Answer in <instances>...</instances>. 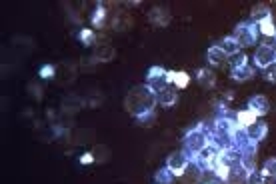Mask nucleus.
<instances>
[{
    "instance_id": "20",
    "label": "nucleus",
    "mask_w": 276,
    "mask_h": 184,
    "mask_svg": "<svg viewBox=\"0 0 276 184\" xmlns=\"http://www.w3.org/2000/svg\"><path fill=\"white\" fill-rule=\"evenodd\" d=\"M258 34H262L266 38H276V20L272 16H268L266 20L258 22Z\"/></svg>"
},
{
    "instance_id": "32",
    "label": "nucleus",
    "mask_w": 276,
    "mask_h": 184,
    "mask_svg": "<svg viewBox=\"0 0 276 184\" xmlns=\"http://www.w3.org/2000/svg\"><path fill=\"white\" fill-rule=\"evenodd\" d=\"M264 78L268 82H276V62H272L268 68H264Z\"/></svg>"
},
{
    "instance_id": "19",
    "label": "nucleus",
    "mask_w": 276,
    "mask_h": 184,
    "mask_svg": "<svg viewBox=\"0 0 276 184\" xmlns=\"http://www.w3.org/2000/svg\"><path fill=\"white\" fill-rule=\"evenodd\" d=\"M56 68L62 70V74H56V78H58L62 84H66V82H72V80H74V76H76V66H74L72 62H62V64H58Z\"/></svg>"
},
{
    "instance_id": "24",
    "label": "nucleus",
    "mask_w": 276,
    "mask_h": 184,
    "mask_svg": "<svg viewBox=\"0 0 276 184\" xmlns=\"http://www.w3.org/2000/svg\"><path fill=\"white\" fill-rule=\"evenodd\" d=\"M172 84L176 86V88H186L188 84H190V74L188 72H184V70H174V74H172Z\"/></svg>"
},
{
    "instance_id": "16",
    "label": "nucleus",
    "mask_w": 276,
    "mask_h": 184,
    "mask_svg": "<svg viewBox=\"0 0 276 184\" xmlns=\"http://www.w3.org/2000/svg\"><path fill=\"white\" fill-rule=\"evenodd\" d=\"M234 120H236V124H238L240 128H244V130H246V128H250V126H252L254 122H258V116L254 114L252 110H248V108H246V110H238V112L234 114Z\"/></svg>"
},
{
    "instance_id": "17",
    "label": "nucleus",
    "mask_w": 276,
    "mask_h": 184,
    "mask_svg": "<svg viewBox=\"0 0 276 184\" xmlns=\"http://www.w3.org/2000/svg\"><path fill=\"white\" fill-rule=\"evenodd\" d=\"M268 16H272V12H270V6L266 4V2H260V4H254L252 10H250V20L252 22H262V20H266Z\"/></svg>"
},
{
    "instance_id": "15",
    "label": "nucleus",
    "mask_w": 276,
    "mask_h": 184,
    "mask_svg": "<svg viewBox=\"0 0 276 184\" xmlns=\"http://www.w3.org/2000/svg\"><path fill=\"white\" fill-rule=\"evenodd\" d=\"M110 24H112V28H114V30H118V32H124V30H128V28L132 26V18L128 16V12L118 10L114 16H112Z\"/></svg>"
},
{
    "instance_id": "21",
    "label": "nucleus",
    "mask_w": 276,
    "mask_h": 184,
    "mask_svg": "<svg viewBox=\"0 0 276 184\" xmlns=\"http://www.w3.org/2000/svg\"><path fill=\"white\" fill-rule=\"evenodd\" d=\"M196 80H198V84L202 88H212L214 82H216V76H214V72L210 68H200L198 74H196Z\"/></svg>"
},
{
    "instance_id": "1",
    "label": "nucleus",
    "mask_w": 276,
    "mask_h": 184,
    "mask_svg": "<svg viewBox=\"0 0 276 184\" xmlns=\"http://www.w3.org/2000/svg\"><path fill=\"white\" fill-rule=\"evenodd\" d=\"M158 104L156 94L148 86H132L126 98H124V108L128 114H132L138 122H146L148 118H154V106Z\"/></svg>"
},
{
    "instance_id": "3",
    "label": "nucleus",
    "mask_w": 276,
    "mask_h": 184,
    "mask_svg": "<svg viewBox=\"0 0 276 184\" xmlns=\"http://www.w3.org/2000/svg\"><path fill=\"white\" fill-rule=\"evenodd\" d=\"M172 74H174V70H164L162 66H152L146 72V86L154 94H158L166 86H174L172 84Z\"/></svg>"
},
{
    "instance_id": "23",
    "label": "nucleus",
    "mask_w": 276,
    "mask_h": 184,
    "mask_svg": "<svg viewBox=\"0 0 276 184\" xmlns=\"http://www.w3.org/2000/svg\"><path fill=\"white\" fill-rule=\"evenodd\" d=\"M218 46H220V48H222V50H224L228 56H236V54L240 52V46H238V42H236L232 36H226V38H222Z\"/></svg>"
},
{
    "instance_id": "34",
    "label": "nucleus",
    "mask_w": 276,
    "mask_h": 184,
    "mask_svg": "<svg viewBox=\"0 0 276 184\" xmlns=\"http://www.w3.org/2000/svg\"><path fill=\"white\" fill-rule=\"evenodd\" d=\"M260 184H276V176H264V174H262Z\"/></svg>"
},
{
    "instance_id": "29",
    "label": "nucleus",
    "mask_w": 276,
    "mask_h": 184,
    "mask_svg": "<svg viewBox=\"0 0 276 184\" xmlns=\"http://www.w3.org/2000/svg\"><path fill=\"white\" fill-rule=\"evenodd\" d=\"M94 130H78L76 132V138H74V144H86L92 138Z\"/></svg>"
},
{
    "instance_id": "28",
    "label": "nucleus",
    "mask_w": 276,
    "mask_h": 184,
    "mask_svg": "<svg viewBox=\"0 0 276 184\" xmlns=\"http://www.w3.org/2000/svg\"><path fill=\"white\" fill-rule=\"evenodd\" d=\"M262 174L264 176H276V156L268 158V160L262 164Z\"/></svg>"
},
{
    "instance_id": "13",
    "label": "nucleus",
    "mask_w": 276,
    "mask_h": 184,
    "mask_svg": "<svg viewBox=\"0 0 276 184\" xmlns=\"http://www.w3.org/2000/svg\"><path fill=\"white\" fill-rule=\"evenodd\" d=\"M246 132H248V138L252 140L254 144H258L260 140H264L266 134H268V124L258 120V122H254L250 128H246Z\"/></svg>"
},
{
    "instance_id": "10",
    "label": "nucleus",
    "mask_w": 276,
    "mask_h": 184,
    "mask_svg": "<svg viewBox=\"0 0 276 184\" xmlns=\"http://www.w3.org/2000/svg\"><path fill=\"white\" fill-rule=\"evenodd\" d=\"M248 110H252L258 118H260V116H264L268 110H270L268 98H266V96H262V94H254L252 98L248 100Z\"/></svg>"
},
{
    "instance_id": "7",
    "label": "nucleus",
    "mask_w": 276,
    "mask_h": 184,
    "mask_svg": "<svg viewBox=\"0 0 276 184\" xmlns=\"http://www.w3.org/2000/svg\"><path fill=\"white\" fill-rule=\"evenodd\" d=\"M272 62H276V50L272 44H260L254 52V64L258 68H268Z\"/></svg>"
},
{
    "instance_id": "14",
    "label": "nucleus",
    "mask_w": 276,
    "mask_h": 184,
    "mask_svg": "<svg viewBox=\"0 0 276 184\" xmlns=\"http://www.w3.org/2000/svg\"><path fill=\"white\" fill-rule=\"evenodd\" d=\"M176 98H178V94H176V86H166L164 90L156 94L158 104H160V106H166V108L174 106V104H176Z\"/></svg>"
},
{
    "instance_id": "18",
    "label": "nucleus",
    "mask_w": 276,
    "mask_h": 184,
    "mask_svg": "<svg viewBox=\"0 0 276 184\" xmlns=\"http://www.w3.org/2000/svg\"><path fill=\"white\" fill-rule=\"evenodd\" d=\"M106 16H108V8L104 6V4H98L96 8H94V12H92L90 16V22L94 28H102V26H106Z\"/></svg>"
},
{
    "instance_id": "27",
    "label": "nucleus",
    "mask_w": 276,
    "mask_h": 184,
    "mask_svg": "<svg viewBox=\"0 0 276 184\" xmlns=\"http://www.w3.org/2000/svg\"><path fill=\"white\" fill-rule=\"evenodd\" d=\"M92 154H94V160H98V162L110 160V148H108V146H104V144L96 146V148L92 150Z\"/></svg>"
},
{
    "instance_id": "4",
    "label": "nucleus",
    "mask_w": 276,
    "mask_h": 184,
    "mask_svg": "<svg viewBox=\"0 0 276 184\" xmlns=\"http://www.w3.org/2000/svg\"><path fill=\"white\" fill-rule=\"evenodd\" d=\"M232 38L238 42L240 48H246V46H252L258 38V24L252 20H246V22H240L234 32H232Z\"/></svg>"
},
{
    "instance_id": "33",
    "label": "nucleus",
    "mask_w": 276,
    "mask_h": 184,
    "mask_svg": "<svg viewBox=\"0 0 276 184\" xmlns=\"http://www.w3.org/2000/svg\"><path fill=\"white\" fill-rule=\"evenodd\" d=\"M90 162H94V154L92 152H86V154L80 156V164H90Z\"/></svg>"
},
{
    "instance_id": "26",
    "label": "nucleus",
    "mask_w": 276,
    "mask_h": 184,
    "mask_svg": "<svg viewBox=\"0 0 276 184\" xmlns=\"http://www.w3.org/2000/svg\"><path fill=\"white\" fill-rule=\"evenodd\" d=\"M176 176L168 170V168H160V170H156V174H154V180H156V184H172V180H174Z\"/></svg>"
},
{
    "instance_id": "12",
    "label": "nucleus",
    "mask_w": 276,
    "mask_h": 184,
    "mask_svg": "<svg viewBox=\"0 0 276 184\" xmlns=\"http://www.w3.org/2000/svg\"><path fill=\"white\" fill-rule=\"evenodd\" d=\"M206 58H208V62H210V66H224L226 60H228V54H226L218 44H214L208 48Z\"/></svg>"
},
{
    "instance_id": "8",
    "label": "nucleus",
    "mask_w": 276,
    "mask_h": 184,
    "mask_svg": "<svg viewBox=\"0 0 276 184\" xmlns=\"http://www.w3.org/2000/svg\"><path fill=\"white\" fill-rule=\"evenodd\" d=\"M114 56H116V48L110 42H106V38L96 44L94 54H92V58L96 62H110V60H114Z\"/></svg>"
},
{
    "instance_id": "25",
    "label": "nucleus",
    "mask_w": 276,
    "mask_h": 184,
    "mask_svg": "<svg viewBox=\"0 0 276 184\" xmlns=\"http://www.w3.org/2000/svg\"><path fill=\"white\" fill-rule=\"evenodd\" d=\"M78 38H80V42H82L84 46L98 44V36H96V32H94L92 28H82V30H80V34H78Z\"/></svg>"
},
{
    "instance_id": "11",
    "label": "nucleus",
    "mask_w": 276,
    "mask_h": 184,
    "mask_svg": "<svg viewBox=\"0 0 276 184\" xmlns=\"http://www.w3.org/2000/svg\"><path fill=\"white\" fill-rule=\"evenodd\" d=\"M184 184H198L202 180V166L196 160H192L188 164V168L184 170V174L180 176Z\"/></svg>"
},
{
    "instance_id": "9",
    "label": "nucleus",
    "mask_w": 276,
    "mask_h": 184,
    "mask_svg": "<svg viewBox=\"0 0 276 184\" xmlns=\"http://www.w3.org/2000/svg\"><path fill=\"white\" fill-rule=\"evenodd\" d=\"M148 20L154 26H168L172 20V14L166 6H154V8L148 10Z\"/></svg>"
},
{
    "instance_id": "6",
    "label": "nucleus",
    "mask_w": 276,
    "mask_h": 184,
    "mask_svg": "<svg viewBox=\"0 0 276 184\" xmlns=\"http://www.w3.org/2000/svg\"><path fill=\"white\" fill-rule=\"evenodd\" d=\"M190 162H192V158H190V154H188L186 150H176V152H170V154H168V158H166V168H168L176 178H180Z\"/></svg>"
},
{
    "instance_id": "30",
    "label": "nucleus",
    "mask_w": 276,
    "mask_h": 184,
    "mask_svg": "<svg viewBox=\"0 0 276 184\" xmlns=\"http://www.w3.org/2000/svg\"><path fill=\"white\" fill-rule=\"evenodd\" d=\"M38 76L40 78H54L56 76V66H52V64H44L40 72H38Z\"/></svg>"
},
{
    "instance_id": "31",
    "label": "nucleus",
    "mask_w": 276,
    "mask_h": 184,
    "mask_svg": "<svg viewBox=\"0 0 276 184\" xmlns=\"http://www.w3.org/2000/svg\"><path fill=\"white\" fill-rule=\"evenodd\" d=\"M28 92H30L32 96H36V100L42 98V86L36 84V82H28Z\"/></svg>"
},
{
    "instance_id": "22",
    "label": "nucleus",
    "mask_w": 276,
    "mask_h": 184,
    "mask_svg": "<svg viewBox=\"0 0 276 184\" xmlns=\"http://www.w3.org/2000/svg\"><path fill=\"white\" fill-rule=\"evenodd\" d=\"M82 106H84V100L78 98V96H74V94H70L68 98L62 100V110H64V112H70V114H72V112H78Z\"/></svg>"
},
{
    "instance_id": "5",
    "label": "nucleus",
    "mask_w": 276,
    "mask_h": 184,
    "mask_svg": "<svg viewBox=\"0 0 276 184\" xmlns=\"http://www.w3.org/2000/svg\"><path fill=\"white\" fill-rule=\"evenodd\" d=\"M252 76L254 68L248 64V56L236 54L234 60H232V66H230V78L236 80V82H244V80H250Z\"/></svg>"
},
{
    "instance_id": "35",
    "label": "nucleus",
    "mask_w": 276,
    "mask_h": 184,
    "mask_svg": "<svg viewBox=\"0 0 276 184\" xmlns=\"http://www.w3.org/2000/svg\"><path fill=\"white\" fill-rule=\"evenodd\" d=\"M274 50H276V46H274Z\"/></svg>"
},
{
    "instance_id": "2",
    "label": "nucleus",
    "mask_w": 276,
    "mask_h": 184,
    "mask_svg": "<svg viewBox=\"0 0 276 184\" xmlns=\"http://www.w3.org/2000/svg\"><path fill=\"white\" fill-rule=\"evenodd\" d=\"M208 146H210V134L204 130V126H196V128H192V130L186 132V136H184V148H186L188 154L198 156V154H202L206 150Z\"/></svg>"
},
{
    "instance_id": "36",
    "label": "nucleus",
    "mask_w": 276,
    "mask_h": 184,
    "mask_svg": "<svg viewBox=\"0 0 276 184\" xmlns=\"http://www.w3.org/2000/svg\"><path fill=\"white\" fill-rule=\"evenodd\" d=\"M210 184H212V182H210Z\"/></svg>"
}]
</instances>
